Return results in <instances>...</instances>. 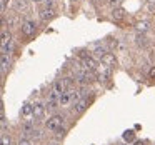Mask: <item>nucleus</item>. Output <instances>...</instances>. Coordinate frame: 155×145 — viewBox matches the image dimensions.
Here are the masks:
<instances>
[{
	"instance_id": "nucleus-24",
	"label": "nucleus",
	"mask_w": 155,
	"mask_h": 145,
	"mask_svg": "<svg viewBox=\"0 0 155 145\" xmlns=\"http://www.w3.org/2000/svg\"><path fill=\"white\" fill-rule=\"evenodd\" d=\"M47 145H62V143H60V142H58V140H50V142H48Z\"/></svg>"
},
{
	"instance_id": "nucleus-19",
	"label": "nucleus",
	"mask_w": 155,
	"mask_h": 145,
	"mask_svg": "<svg viewBox=\"0 0 155 145\" xmlns=\"http://www.w3.org/2000/svg\"><path fill=\"white\" fill-rule=\"evenodd\" d=\"M108 2H110V5L114 8H117V7H120V4L124 2V0H108Z\"/></svg>"
},
{
	"instance_id": "nucleus-13",
	"label": "nucleus",
	"mask_w": 155,
	"mask_h": 145,
	"mask_svg": "<svg viewBox=\"0 0 155 145\" xmlns=\"http://www.w3.org/2000/svg\"><path fill=\"white\" fill-rule=\"evenodd\" d=\"M0 145H14V137L10 133H2L0 135Z\"/></svg>"
},
{
	"instance_id": "nucleus-10",
	"label": "nucleus",
	"mask_w": 155,
	"mask_h": 145,
	"mask_svg": "<svg viewBox=\"0 0 155 145\" xmlns=\"http://www.w3.org/2000/svg\"><path fill=\"white\" fill-rule=\"evenodd\" d=\"M20 115H22L24 120H32V118H34V114H32V102H25V104L22 105Z\"/></svg>"
},
{
	"instance_id": "nucleus-12",
	"label": "nucleus",
	"mask_w": 155,
	"mask_h": 145,
	"mask_svg": "<svg viewBox=\"0 0 155 145\" xmlns=\"http://www.w3.org/2000/svg\"><path fill=\"white\" fill-rule=\"evenodd\" d=\"M97 75H95V77L98 78V80L100 82H105V80H108V77H110V68H107V67H104V65H102V67H98L97 68Z\"/></svg>"
},
{
	"instance_id": "nucleus-9",
	"label": "nucleus",
	"mask_w": 155,
	"mask_h": 145,
	"mask_svg": "<svg viewBox=\"0 0 155 145\" xmlns=\"http://www.w3.org/2000/svg\"><path fill=\"white\" fill-rule=\"evenodd\" d=\"M12 67V58L8 54H0V74H7Z\"/></svg>"
},
{
	"instance_id": "nucleus-28",
	"label": "nucleus",
	"mask_w": 155,
	"mask_h": 145,
	"mask_svg": "<svg viewBox=\"0 0 155 145\" xmlns=\"http://www.w3.org/2000/svg\"><path fill=\"white\" fill-rule=\"evenodd\" d=\"M0 82H2V74H0Z\"/></svg>"
},
{
	"instance_id": "nucleus-3",
	"label": "nucleus",
	"mask_w": 155,
	"mask_h": 145,
	"mask_svg": "<svg viewBox=\"0 0 155 145\" xmlns=\"http://www.w3.org/2000/svg\"><path fill=\"white\" fill-rule=\"evenodd\" d=\"M92 102H94V98H92V97L88 98L87 95L80 97L77 102H74V104H72V107H74V112H75L77 115H82V114H84V112L87 110L88 107H90V104H92Z\"/></svg>"
},
{
	"instance_id": "nucleus-22",
	"label": "nucleus",
	"mask_w": 155,
	"mask_h": 145,
	"mask_svg": "<svg viewBox=\"0 0 155 145\" xmlns=\"http://www.w3.org/2000/svg\"><path fill=\"white\" fill-rule=\"evenodd\" d=\"M4 124H5V114L4 112H0V127H2Z\"/></svg>"
},
{
	"instance_id": "nucleus-18",
	"label": "nucleus",
	"mask_w": 155,
	"mask_h": 145,
	"mask_svg": "<svg viewBox=\"0 0 155 145\" xmlns=\"http://www.w3.org/2000/svg\"><path fill=\"white\" fill-rule=\"evenodd\" d=\"M94 54L97 55V57H102V55L105 54V48H104V47H97V48L94 50Z\"/></svg>"
},
{
	"instance_id": "nucleus-29",
	"label": "nucleus",
	"mask_w": 155,
	"mask_h": 145,
	"mask_svg": "<svg viewBox=\"0 0 155 145\" xmlns=\"http://www.w3.org/2000/svg\"><path fill=\"white\" fill-rule=\"evenodd\" d=\"M70 2H77V0H70Z\"/></svg>"
},
{
	"instance_id": "nucleus-20",
	"label": "nucleus",
	"mask_w": 155,
	"mask_h": 145,
	"mask_svg": "<svg viewBox=\"0 0 155 145\" xmlns=\"http://www.w3.org/2000/svg\"><path fill=\"white\" fill-rule=\"evenodd\" d=\"M148 78H152V80H155V67H152L150 70H148Z\"/></svg>"
},
{
	"instance_id": "nucleus-6",
	"label": "nucleus",
	"mask_w": 155,
	"mask_h": 145,
	"mask_svg": "<svg viewBox=\"0 0 155 145\" xmlns=\"http://www.w3.org/2000/svg\"><path fill=\"white\" fill-rule=\"evenodd\" d=\"M32 114H34V118H37V120L44 118L45 114H47V110H45V102L44 100H35L34 104H32Z\"/></svg>"
},
{
	"instance_id": "nucleus-27",
	"label": "nucleus",
	"mask_w": 155,
	"mask_h": 145,
	"mask_svg": "<svg viewBox=\"0 0 155 145\" xmlns=\"http://www.w3.org/2000/svg\"><path fill=\"white\" fill-rule=\"evenodd\" d=\"M122 145H132V143H127V142H125V143H122Z\"/></svg>"
},
{
	"instance_id": "nucleus-2",
	"label": "nucleus",
	"mask_w": 155,
	"mask_h": 145,
	"mask_svg": "<svg viewBox=\"0 0 155 145\" xmlns=\"http://www.w3.org/2000/svg\"><path fill=\"white\" fill-rule=\"evenodd\" d=\"M14 47V40H12V34L10 30H2L0 32V48H2V54H8Z\"/></svg>"
},
{
	"instance_id": "nucleus-14",
	"label": "nucleus",
	"mask_w": 155,
	"mask_h": 145,
	"mask_svg": "<svg viewBox=\"0 0 155 145\" xmlns=\"http://www.w3.org/2000/svg\"><path fill=\"white\" fill-rule=\"evenodd\" d=\"M15 145H35L34 143V140H32V138H27V137H20L17 140V143Z\"/></svg>"
},
{
	"instance_id": "nucleus-17",
	"label": "nucleus",
	"mask_w": 155,
	"mask_h": 145,
	"mask_svg": "<svg viewBox=\"0 0 155 145\" xmlns=\"http://www.w3.org/2000/svg\"><path fill=\"white\" fill-rule=\"evenodd\" d=\"M124 138H125V140H130V142H134V140H135V135H134V132H132V130L125 132V133H124Z\"/></svg>"
},
{
	"instance_id": "nucleus-21",
	"label": "nucleus",
	"mask_w": 155,
	"mask_h": 145,
	"mask_svg": "<svg viewBox=\"0 0 155 145\" xmlns=\"http://www.w3.org/2000/svg\"><path fill=\"white\" fill-rule=\"evenodd\" d=\"M137 38H138L137 42H138V44H140V45H145V35H138Z\"/></svg>"
},
{
	"instance_id": "nucleus-5",
	"label": "nucleus",
	"mask_w": 155,
	"mask_h": 145,
	"mask_svg": "<svg viewBox=\"0 0 155 145\" xmlns=\"http://www.w3.org/2000/svg\"><path fill=\"white\" fill-rule=\"evenodd\" d=\"M20 30H22V35H24V37L30 38V37H34L35 32H37V24H35L34 20H24Z\"/></svg>"
},
{
	"instance_id": "nucleus-11",
	"label": "nucleus",
	"mask_w": 155,
	"mask_h": 145,
	"mask_svg": "<svg viewBox=\"0 0 155 145\" xmlns=\"http://www.w3.org/2000/svg\"><path fill=\"white\" fill-rule=\"evenodd\" d=\"M84 68L85 70H90V72H95L98 68V64L95 62L94 57H84Z\"/></svg>"
},
{
	"instance_id": "nucleus-25",
	"label": "nucleus",
	"mask_w": 155,
	"mask_h": 145,
	"mask_svg": "<svg viewBox=\"0 0 155 145\" xmlns=\"http://www.w3.org/2000/svg\"><path fill=\"white\" fill-rule=\"evenodd\" d=\"M4 107H5V104H4V98L0 97V112H4Z\"/></svg>"
},
{
	"instance_id": "nucleus-8",
	"label": "nucleus",
	"mask_w": 155,
	"mask_h": 145,
	"mask_svg": "<svg viewBox=\"0 0 155 145\" xmlns=\"http://www.w3.org/2000/svg\"><path fill=\"white\" fill-rule=\"evenodd\" d=\"M100 64L107 68H114V67H117V58H115V55L112 52H105L100 57Z\"/></svg>"
},
{
	"instance_id": "nucleus-15",
	"label": "nucleus",
	"mask_w": 155,
	"mask_h": 145,
	"mask_svg": "<svg viewBox=\"0 0 155 145\" xmlns=\"http://www.w3.org/2000/svg\"><path fill=\"white\" fill-rule=\"evenodd\" d=\"M124 8H120V7H117V8H114V18L115 20H122L124 18Z\"/></svg>"
},
{
	"instance_id": "nucleus-26",
	"label": "nucleus",
	"mask_w": 155,
	"mask_h": 145,
	"mask_svg": "<svg viewBox=\"0 0 155 145\" xmlns=\"http://www.w3.org/2000/svg\"><path fill=\"white\" fill-rule=\"evenodd\" d=\"M34 2H35V4H44L45 0H34Z\"/></svg>"
},
{
	"instance_id": "nucleus-16",
	"label": "nucleus",
	"mask_w": 155,
	"mask_h": 145,
	"mask_svg": "<svg viewBox=\"0 0 155 145\" xmlns=\"http://www.w3.org/2000/svg\"><path fill=\"white\" fill-rule=\"evenodd\" d=\"M137 28L140 32H147L148 28H150V25H148V22H138L137 24Z\"/></svg>"
},
{
	"instance_id": "nucleus-1",
	"label": "nucleus",
	"mask_w": 155,
	"mask_h": 145,
	"mask_svg": "<svg viewBox=\"0 0 155 145\" xmlns=\"http://www.w3.org/2000/svg\"><path fill=\"white\" fill-rule=\"evenodd\" d=\"M65 127V117L62 114H52L50 117L45 120V128H47L48 132H52V133H55V132L62 130V128Z\"/></svg>"
},
{
	"instance_id": "nucleus-23",
	"label": "nucleus",
	"mask_w": 155,
	"mask_h": 145,
	"mask_svg": "<svg viewBox=\"0 0 155 145\" xmlns=\"http://www.w3.org/2000/svg\"><path fill=\"white\" fill-rule=\"evenodd\" d=\"M132 145H147V143H145L143 140H137V138H135V140H134V143H132Z\"/></svg>"
},
{
	"instance_id": "nucleus-7",
	"label": "nucleus",
	"mask_w": 155,
	"mask_h": 145,
	"mask_svg": "<svg viewBox=\"0 0 155 145\" xmlns=\"http://www.w3.org/2000/svg\"><path fill=\"white\" fill-rule=\"evenodd\" d=\"M72 104H74V98H72V87H70V88H67L64 94L58 95V107L67 108V107H70Z\"/></svg>"
},
{
	"instance_id": "nucleus-4",
	"label": "nucleus",
	"mask_w": 155,
	"mask_h": 145,
	"mask_svg": "<svg viewBox=\"0 0 155 145\" xmlns=\"http://www.w3.org/2000/svg\"><path fill=\"white\" fill-rule=\"evenodd\" d=\"M44 4H45V7L38 12V15H40V20L42 22H48V20H52V18L55 17V8L52 7L50 0H45Z\"/></svg>"
}]
</instances>
